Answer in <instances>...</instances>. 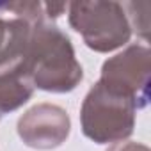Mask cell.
<instances>
[{
	"instance_id": "1",
	"label": "cell",
	"mask_w": 151,
	"mask_h": 151,
	"mask_svg": "<svg viewBox=\"0 0 151 151\" xmlns=\"http://www.w3.org/2000/svg\"><path fill=\"white\" fill-rule=\"evenodd\" d=\"M23 66L34 89L46 93H69L84 78V69L75 57L71 39L52 22L32 27Z\"/></svg>"
},
{
	"instance_id": "5",
	"label": "cell",
	"mask_w": 151,
	"mask_h": 151,
	"mask_svg": "<svg viewBox=\"0 0 151 151\" xmlns=\"http://www.w3.org/2000/svg\"><path fill=\"white\" fill-rule=\"evenodd\" d=\"M16 130L25 146L48 151L66 142L71 132V119L59 105L37 103L18 119Z\"/></svg>"
},
{
	"instance_id": "2",
	"label": "cell",
	"mask_w": 151,
	"mask_h": 151,
	"mask_svg": "<svg viewBox=\"0 0 151 151\" xmlns=\"http://www.w3.org/2000/svg\"><path fill=\"white\" fill-rule=\"evenodd\" d=\"M137 110L133 100L96 82L80 109L82 132L96 144L123 142L133 133Z\"/></svg>"
},
{
	"instance_id": "4",
	"label": "cell",
	"mask_w": 151,
	"mask_h": 151,
	"mask_svg": "<svg viewBox=\"0 0 151 151\" xmlns=\"http://www.w3.org/2000/svg\"><path fill=\"white\" fill-rule=\"evenodd\" d=\"M151 73V52L142 45H130L121 53L107 59L101 66L100 80L105 87L135 101L137 109L147 105Z\"/></svg>"
},
{
	"instance_id": "6",
	"label": "cell",
	"mask_w": 151,
	"mask_h": 151,
	"mask_svg": "<svg viewBox=\"0 0 151 151\" xmlns=\"http://www.w3.org/2000/svg\"><path fill=\"white\" fill-rule=\"evenodd\" d=\"M34 93V86L22 60L0 64V117L25 105Z\"/></svg>"
},
{
	"instance_id": "7",
	"label": "cell",
	"mask_w": 151,
	"mask_h": 151,
	"mask_svg": "<svg viewBox=\"0 0 151 151\" xmlns=\"http://www.w3.org/2000/svg\"><path fill=\"white\" fill-rule=\"evenodd\" d=\"M2 13L4 7L0 9V64H7L23 59L34 25L18 16H2Z\"/></svg>"
},
{
	"instance_id": "3",
	"label": "cell",
	"mask_w": 151,
	"mask_h": 151,
	"mask_svg": "<svg viewBox=\"0 0 151 151\" xmlns=\"http://www.w3.org/2000/svg\"><path fill=\"white\" fill-rule=\"evenodd\" d=\"M68 22L78 32L87 48L109 53L124 46L132 27L124 6L114 0H80L68 4Z\"/></svg>"
},
{
	"instance_id": "10",
	"label": "cell",
	"mask_w": 151,
	"mask_h": 151,
	"mask_svg": "<svg viewBox=\"0 0 151 151\" xmlns=\"http://www.w3.org/2000/svg\"><path fill=\"white\" fill-rule=\"evenodd\" d=\"M2 7H4V4H0V9H2Z\"/></svg>"
},
{
	"instance_id": "8",
	"label": "cell",
	"mask_w": 151,
	"mask_h": 151,
	"mask_svg": "<svg viewBox=\"0 0 151 151\" xmlns=\"http://www.w3.org/2000/svg\"><path fill=\"white\" fill-rule=\"evenodd\" d=\"M124 11L132 27V34L137 32L144 41L149 37V2H124Z\"/></svg>"
},
{
	"instance_id": "9",
	"label": "cell",
	"mask_w": 151,
	"mask_h": 151,
	"mask_svg": "<svg viewBox=\"0 0 151 151\" xmlns=\"http://www.w3.org/2000/svg\"><path fill=\"white\" fill-rule=\"evenodd\" d=\"M107 151H149V147L146 144H140V142H132V140H123V142H117V144H112Z\"/></svg>"
}]
</instances>
